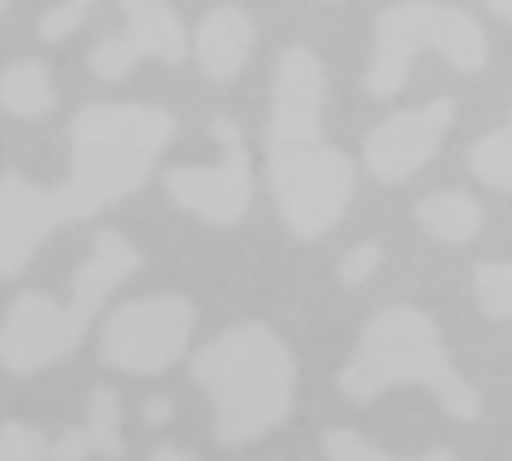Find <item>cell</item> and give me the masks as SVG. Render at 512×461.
I'll use <instances>...</instances> for the list:
<instances>
[{
  "label": "cell",
  "instance_id": "ffe728a7",
  "mask_svg": "<svg viewBox=\"0 0 512 461\" xmlns=\"http://www.w3.org/2000/svg\"><path fill=\"white\" fill-rule=\"evenodd\" d=\"M94 4H97V0H67V4H61L58 10H52V13H46L40 19V37L49 40V43H58V40L70 37L82 25V19L88 16V10Z\"/></svg>",
  "mask_w": 512,
  "mask_h": 461
},
{
  "label": "cell",
  "instance_id": "3957f363",
  "mask_svg": "<svg viewBox=\"0 0 512 461\" xmlns=\"http://www.w3.org/2000/svg\"><path fill=\"white\" fill-rule=\"evenodd\" d=\"M407 383L425 386L455 419L470 422L482 413L476 389L455 371L431 317L398 305L365 323L350 362L338 374V389L350 401L368 404Z\"/></svg>",
  "mask_w": 512,
  "mask_h": 461
},
{
  "label": "cell",
  "instance_id": "30bf717a",
  "mask_svg": "<svg viewBox=\"0 0 512 461\" xmlns=\"http://www.w3.org/2000/svg\"><path fill=\"white\" fill-rule=\"evenodd\" d=\"M127 31L94 46L88 64L103 82L124 79L142 58H160L172 67L187 58V37L169 0H121Z\"/></svg>",
  "mask_w": 512,
  "mask_h": 461
},
{
  "label": "cell",
  "instance_id": "44dd1931",
  "mask_svg": "<svg viewBox=\"0 0 512 461\" xmlns=\"http://www.w3.org/2000/svg\"><path fill=\"white\" fill-rule=\"evenodd\" d=\"M380 260H383L380 245H374V242L356 245L353 251H347V254L341 257L338 275H341L344 284L356 287V284H362V281H368V278L374 275V269L380 266Z\"/></svg>",
  "mask_w": 512,
  "mask_h": 461
},
{
  "label": "cell",
  "instance_id": "52a82bcc",
  "mask_svg": "<svg viewBox=\"0 0 512 461\" xmlns=\"http://www.w3.org/2000/svg\"><path fill=\"white\" fill-rule=\"evenodd\" d=\"M193 320L196 311L181 296L127 302L106 320L100 356L127 374L166 371L184 356Z\"/></svg>",
  "mask_w": 512,
  "mask_h": 461
},
{
  "label": "cell",
  "instance_id": "7c38bea8",
  "mask_svg": "<svg viewBox=\"0 0 512 461\" xmlns=\"http://www.w3.org/2000/svg\"><path fill=\"white\" fill-rule=\"evenodd\" d=\"M253 22L238 7L211 10L196 31V61L214 82L235 79L253 49Z\"/></svg>",
  "mask_w": 512,
  "mask_h": 461
},
{
  "label": "cell",
  "instance_id": "d6986e66",
  "mask_svg": "<svg viewBox=\"0 0 512 461\" xmlns=\"http://www.w3.org/2000/svg\"><path fill=\"white\" fill-rule=\"evenodd\" d=\"M323 452L329 461H398L386 449L374 446L350 428H332L323 434Z\"/></svg>",
  "mask_w": 512,
  "mask_h": 461
},
{
  "label": "cell",
  "instance_id": "ba28073f",
  "mask_svg": "<svg viewBox=\"0 0 512 461\" xmlns=\"http://www.w3.org/2000/svg\"><path fill=\"white\" fill-rule=\"evenodd\" d=\"M211 136L220 145V160L214 166H175L166 169L163 187L184 211L217 223L232 226L238 223L253 196V175L250 157L241 139V130L232 118L217 115L211 121Z\"/></svg>",
  "mask_w": 512,
  "mask_h": 461
},
{
  "label": "cell",
  "instance_id": "2e32d148",
  "mask_svg": "<svg viewBox=\"0 0 512 461\" xmlns=\"http://www.w3.org/2000/svg\"><path fill=\"white\" fill-rule=\"evenodd\" d=\"M473 175L494 187V190H512V112L503 127L479 136L467 154Z\"/></svg>",
  "mask_w": 512,
  "mask_h": 461
},
{
  "label": "cell",
  "instance_id": "8fae6325",
  "mask_svg": "<svg viewBox=\"0 0 512 461\" xmlns=\"http://www.w3.org/2000/svg\"><path fill=\"white\" fill-rule=\"evenodd\" d=\"M452 121L455 100L449 97L389 115L365 139V166L389 184L410 178L440 151Z\"/></svg>",
  "mask_w": 512,
  "mask_h": 461
},
{
  "label": "cell",
  "instance_id": "5b68a950",
  "mask_svg": "<svg viewBox=\"0 0 512 461\" xmlns=\"http://www.w3.org/2000/svg\"><path fill=\"white\" fill-rule=\"evenodd\" d=\"M422 52H437L455 70L473 73L488 61V40L464 10L431 0H401L377 19L374 58L362 82L365 91L377 100L395 97Z\"/></svg>",
  "mask_w": 512,
  "mask_h": 461
},
{
  "label": "cell",
  "instance_id": "6da1fadb",
  "mask_svg": "<svg viewBox=\"0 0 512 461\" xmlns=\"http://www.w3.org/2000/svg\"><path fill=\"white\" fill-rule=\"evenodd\" d=\"M172 133L175 118L166 109L94 103L73 118L67 181L40 187L16 172L0 175V278L19 275L55 229L136 193Z\"/></svg>",
  "mask_w": 512,
  "mask_h": 461
},
{
  "label": "cell",
  "instance_id": "cb8c5ba5",
  "mask_svg": "<svg viewBox=\"0 0 512 461\" xmlns=\"http://www.w3.org/2000/svg\"><path fill=\"white\" fill-rule=\"evenodd\" d=\"M485 7H488L497 19H503V22L512 25V0H485Z\"/></svg>",
  "mask_w": 512,
  "mask_h": 461
},
{
  "label": "cell",
  "instance_id": "603a6c76",
  "mask_svg": "<svg viewBox=\"0 0 512 461\" xmlns=\"http://www.w3.org/2000/svg\"><path fill=\"white\" fill-rule=\"evenodd\" d=\"M148 461H199V458L187 449H178V446H157L148 455Z\"/></svg>",
  "mask_w": 512,
  "mask_h": 461
},
{
  "label": "cell",
  "instance_id": "277c9868",
  "mask_svg": "<svg viewBox=\"0 0 512 461\" xmlns=\"http://www.w3.org/2000/svg\"><path fill=\"white\" fill-rule=\"evenodd\" d=\"M142 266L139 251L115 229H100L94 251L73 275L70 305L43 293H22L0 326V362L13 374H34L70 356L103 302Z\"/></svg>",
  "mask_w": 512,
  "mask_h": 461
},
{
  "label": "cell",
  "instance_id": "4fadbf2b",
  "mask_svg": "<svg viewBox=\"0 0 512 461\" xmlns=\"http://www.w3.org/2000/svg\"><path fill=\"white\" fill-rule=\"evenodd\" d=\"M124 449L118 395L109 386H97L91 395V419L85 425L67 428L58 437L52 446V461H88L94 455L121 458Z\"/></svg>",
  "mask_w": 512,
  "mask_h": 461
},
{
  "label": "cell",
  "instance_id": "484cf974",
  "mask_svg": "<svg viewBox=\"0 0 512 461\" xmlns=\"http://www.w3.org/2000/svg\"><path fill=\"white\" fill-rule=\"evenodd\" d=\"M10 7V0H0V10H7Z\"/></svg>",
  "mask_w": 512,
  "mask_h": 461
},
{
  "label": "cell",
  "instance_id": "5bb4252c",
  "mask_svg": "<svg viewBox=\"0 0 512 461\" xmlns=\"http://www.w3.org/2000/svg\"><path fill=\"white\" fill-rule=\"evenodd\" d=\"M416 220L422 229L446 245L470 242L482 226V205L464 190H437L416 202Z\"/></svg>",
  "mask_w": 512,
  "mask_h": 461
},
{
  "label": "cell",
  "instance_id": "8992f818",
  "mask_svg": "<svg viewBox=\"0 0 512 461\" xmlns=\"http://www.w3.org/2000/svg\"><path fill=\"white\" fill-rule=\"evenodd\" d=\"M269 181L287 229L299 239H320L347 214L356 193L353 160L326 145H299L269 154Z\"/></svg>",
  "mask_w": 512,
  "mask_h": 461
},
{
  "label": "cell",
  "instance_id": "7402d4cb",
  "mask_svg": "<svg viewBox=\"0 0 512 461\" xmlns=\"http://www.w3.org/2000/svg\"><path fill=\"white\" fill-rule=\"evenodd\" d=\"M142 416H145L151 425H163V422L172 419V404H169L166 398H151V401L145 404Z\"/></svg>",
  "mask_w": 512,
  "mask_h": 461
},
{
  "label": "cell",
  "instance_id": "d4e9b609",
  "mask_svg": "<svg viewBox=\"0 0 512 461\" xmlns=\"http://www.w3.org/2000/svg\"><path fill=\"white\" fill-rule=\"evenodd\" d=\"M416 461H458L452 452H446V449H428L425 455H419Z\"/></svg>",
  "mask_w": 512,
  "mask_h": 461
},
{
  "label": "cell",
  "instance_id": "e0dca14e",
  "mask_svg": "<svg viewBox=\"0 0 512 461\" xmlns=\"http://www.w3.org/2000/svg\"><path fill=\"white\" fill-rule=\"evenodd\" d=\"M476 302L485 317H512V263H482L473 272Z\"/></svg>",
  "mask_w": 512,
  "mask_h": 461
},
{
  "label": "cell",
  "instance_id": "ac0fdd59",
  "mask_svg": "<svg viewBox=\"0 0 512 461\" xmlns=\"http://www.w3.org/2000/svg\"><path fill=\"white\" fill-rule=\"evenodd\" d=\"M52 446L46 437L22 422H10L0 428V461H49Z\"/></svg>",
  "mask_w": 512,
  "mask_h": 461
},
{
  "label": "cell",
  "instance_id": "9c48e42d",
  "mask_svg": "<svg viewBox=\"0 0 512 461\" xmlns=\"http://www.w3.org/2000/svg\"><path fill=\"white\" fill-rule=\"evenodd\" d=\"M323 103H326L323 61L305 46L284 49L275 73L266 151L281 154L299 145L323 142Z\"/></svg>",
  "mask_w": 512,
  "mask_h": 461
},
{
  "label": "cell",
  "instance_id": "9a60e30c",
  "mask_svg": "<svg viewBox=\"0 0 512 461\" xmlns=\"http://www.w3.org/2000/svg\"><path fill=\"white\" fill-rule=\"evenodd\" d=\"M0 106L22 118L46 115L49 109H55V91L46 67L37 61L10 67L0 76Z\"/></svg>",
  "mask_w": 512,
  "mask_h": 461
},
{
  "label": "cell",
  "instance_id": "7a4b0ae2",
  "mask_svg": "<svg viewBox=\"0 0 512 461\" xmlns=\"http://www.w3.org/2000/svg\"><path fill=\"white\" fill-rule=\"evenodd\" d=\"M214 404V440L244 446L275 431L296 404V356L263 323H241L205 344L190 362Z\"/></svg>",
  "mask_w": 512,
  "mask_h": 461
}]
</instances>
